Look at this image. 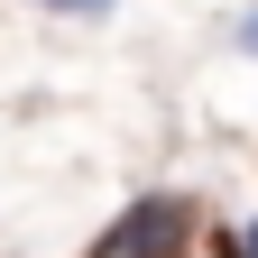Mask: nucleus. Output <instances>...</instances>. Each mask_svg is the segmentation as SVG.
Returning <instances> with one entry per match:
<instances>
[{"label":"nucleus","instance_id":"f257e3e1","mask_svg":"<svg viewBox=\"0 0 258 258\" xmlns=\"http://www.w3.org/2000/svg\"><path fill=\"white\" fill-rule=\"evenodd\" d=\"M194 231H203V212H194L184 194H139V203H129L83 258H184Z\"/></svg>","mask_w":258,"mask_h":258},{"label":"nucleus","instance_id":"20e7f679","mask_svg":"<svg viewBox=\"0 0 258 258\" xmlns=\"http://www.w3.org/2000/svg\"><path fill=\"white\" fill-rule=\"evenodd\" d=\"M240 258H258V221H249V240H240Z\"/></svg>","mask_w":258,"mask_h":258},{"label":"nucleus","instance_id":"39448f33","mask_svg":"<svg viewBox=\"0 0 258 258\" xmlns=\"http://www.w3.org/2000/svg\"><path fill=\"white\" fill-rule=\"evenodd\" d=\"M240 37H249V46H258V10H249V28H240Z\"/></svg>","mask_w":258,"mask_h":258},{"label":"nucleus","instance_id":"7ed1b4c3","mask_svg":"<svg viewBox=\"0 0 258 258\" xmlns=\"http://www.w3.org/2000/svg\"><path fill=\"white\" fill-rule=\"evenodd\" d=\"M212 258H240V240H212Z\"/></svg>","mask_w":258,"mask_h":258},{"label":"nucleus","instance_id":"f03ea898","mask_svg":"<svg viewBox=\"0 0 258 258\" xmlns=\"http://www.w3.org/2000/svg\"><path fill=\"white\" fill-rule=\"evenodd\" d=\"M37 10H55V19H92V10H111V0H37Z\"/></svg>","mask_w":258,"mask_h":258}]
</instances>
